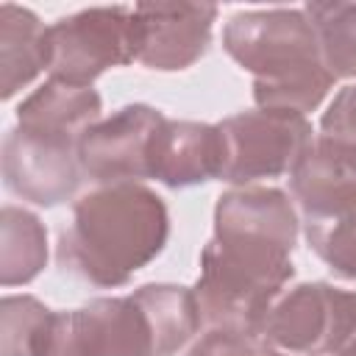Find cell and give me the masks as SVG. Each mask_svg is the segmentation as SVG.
<instances>
[{
  "label": "cell",
  "instance_id": "cell-1",
  "mask_svg": "<svg viewBox=\"0 0 356 356\" xmlns=\"http://www.w3.org/2000/svg\"><path fill=\"white\" fill-rule=\"evenodd\" d=\"M298 225L284 189L236 186L217 197L214 236L200 250V275L192 286L203 325L259 334L295 275Z\"/></svg>",
  "mask_w": 356,
  "mask_h": 356
},
{
  "label": "cell",
  "instance_id": "cell-2",
  "mask_svg": "<svg viewBox=\"0 0 356 356\" xmlns=\"http://www.w3.org/2000/svg\"><path fill=\"white\" fill-rule=\"evenodd\" d=\"M170 239L167 203L145 184H103L81 195L58 234V267L86 284L114 289L147 267Z\"/></svg>",
  "mask_w": 356,
  "mask_h": 356
},
{
  "label": "cell",
  "instance_id": "cell-3",
  "mask_svg": "<svg viewBox=\"0 0 356 356\" xmlns=\"http://www.w3.org/2000/svg\"><path fill=\"white\" fill-rule=\"evenodd\" d=\"M225 53L253 75V100L273 111H314L334 89L320 39L303 8H250L228 17Z\"/></svg>",
  "mask_w": 356,
  "mask_h": 356
},
{
  "label": "cell",
  "instance_id": "cell-4",
  "mask_svg": "<svg viewBox=\"0 0 356 356\" xmlns=\"http://www.w3.org/2000/svg\"><path fill=\"white\" fill-rule=\"evenodd\" d=\"M39 356H161L147 306L136 295L95 298L72 312H53Z\"/></svg>",
  "mask_w": 356,
  "mask_h": 356
},
{
  "label": "cell",
  "instance_id": "cell-5",
  "mask_svg": "<svg viewBox=\"0 0 356 356\" xmlns=\"http://www.w3.org/2000/svg\"><path fill=\"white\" fill-rule=\"evenodd\" d=\"M259 334L298 356H339L356 339V289L303 281L284 289Z\"/></svg>",
  "mask_w": 356,
  "mask_h": 356
},
{
  "label": "cell",
  "instance_id": "cell-6",
  "mask_svg": "<svg viewBox=\"0 0 356 356\" xmlns=\"http://www.w3.org/2000/svg\"><path fill=\"white\" fill-rule=\"evenodd\" d=\"M136 61L134 6H92L47 25V72L53 81L92 86L111 67Z\"/></svg>",
  "mask_w": 356,
  "mask_h": 356
},
{
  "label": "cell",
  "instance_id": "cell-7",
  "mask_svg": "<svg viewBox=\"0 0 356 356\" xmlns=\"http://www.w3.org/2000/svg\"><path fill=\"white\" fill-rule=\"evenodd\" d=\"M222 134L220 181L250 186L261 178H278L295 170L298 159L312 145V122L306 114L253 108L217 122Z\"/></svg>",
  "mask_w": 356,
  "mask_h": 356
},
{
  "label": "cell",
  "instance_id": "cell-8",
  "mask_svg": "<svg viewBox=\"0 0 356 356\" xmlns=\"http://www.w3.org/2000/svg\"><path fill=\"white\" fill-rule=\"evenodd\" d=\"M78 139L14 125L3 139V184L11 195L36 203H67L81 186Z\"/></svg>",
  "mask_w": 356,
  "mask_h": 356
},
{
  "label": "cell",
  "instance_id": "cell-9",
  "mask_svg": "<svg viewBox=\"0 0 356 356\" xmlns=\"http://www.w3.org/2000/svg\"><path fill=\"white\" fill-rule=\"evenodd\" d=\"M217 6L150 0L134 6L136 61L147 70L178 72L200 61L211 44Z\"/></svg>",
  "mask_w": 356,
  "mask_h": 356
},
{
  "label": "cell",
  "instance_id": "cell-10",
  "mask_svg": "<svg viewBox=\"0 0 356 356\" xmlns=\"http://www.w3.org/2000/svg\"><path fill=\"white\" fill-rule=\"evenodd\" d=\"M167 117L145 103L117 108L97 120L78 142V161L89 181L103 184H142L150 178L147 153L150 139Z\"/></svg>",
  "mask_w": 356,
  "mask_h": 356
},
{
  "label": "cell",
  "instance_id": "cell-11",
  "mask_svg": "<svg viewBox=\"0 0 356 356\" xmlns=\"http://www.w3.org/2000/svg\"><path fill=\"white\" fill-rule=\"evenodd\" d=\"M150 178L170 189L197 186L222 172V134L211 122L164 120L150 139Z\"/></svg>",
  "mask_w": 356,
  "mask_h": 356
},
{
  "label": "cell",
  "instance_id": "cell-12",
  "mask_svg": "<svg viewBox=\"0 0 356 356\" xmlns=\"http://www.w3.org/2000/svg\"><path fill=\"white\" fill-rule=\"evenodd\" d=\"M289 192L303 222L331 217L356 203V147L320 134L289 172Z\"/></svg>",
  "mask_w": 356,
  "mask_h": 356
},
{
  "label": "cell",
  "instance_id": "cell-13",
  "mask_svg": "<svg viewBox=\"0 0 356 356\" xmlns=\"http://www.w3.org/2000/svg\"><path fill=\"white\" fill-rule=\"evenodd\" d=\"M103 100L92 86L47 81L17 106V125L42 134L78 139L100 120Z\"/></svg>",
  "mask_w": 356,
  "mask_h": 356
},
{
  "label": "cell",
  "instance_id": "cell-14",
  "mask_svg": "<svg viewBox=\"0 0 356 356\" xmlns=\"http://www.w3.org/2000/svg\"><path fill=\"white\" fill-rule=\"evenodd\" d=\"M47 70V25L36 11L14 3L0 6V97L11 100Z\"/></svg>",
  "mask_w": 356,
  "mask_h": 356
},
{
  "label": "cell",
  "instance_id": "cell-15",
  "mask_svg": "<svg viewBox=\"0 0 356 356\" xmlns=\"http://www.w3.org/2000/svg\"><path fill=\"white\" fill-rule=\"evenodd\" d=\"M47 264L44 222L19 206L6 203L0 211V284H31Z\"/></svg>",
  "mask_w": 356,
  "mask_h": 356
},
{
  "label": "cell",
  "instance_id": "cell-16",
  "mask_svg": "<svg viewBox=\"0 0 356 356\" xmlns=\"http://www.w3.org/2000/svg\"><path fill=\"white\" fill-rule=\"evenodd\" d=\"M303 11L317 31L328 72L334 78H356V3H306Z\"/></svg>",
  "mask_w": 356,
  "mask_h": 356
},
{
  "label": "cell",
  "instance_id": "cell-17",
  "mask_svg": "<svg viewBox=\"0 0 356 356\" xmlns=\"http://www.w3.org/2000/svg\"><path fill=\"white\" fill-rule=\"evenodd\" d=\"M53 312L33 295H6L0 303V356H39Z\"/></svg>",
  "mask_w": 356,
  "mask_h": 356
},
{
  "label": "cell",
  "instance_id": "cell-18",
  "mask_svg": "<svg viewBox=\"0 0 356 356\" xmlns=\"http://www.w3.org/2000/svg\"><path fill=\"white\" fill-rule=\"evenodd\" d=\"M303 231L309 248L328 264L334 275L356 281V203L331 217L306 220Z\"/></svg>",
  "mask_w": 356,
  "mask_h": 356
},
{
  "label": "cell",
  "instance_id": "cell-19",
  "mask_svg": "<svg viewBox=\"0 0 356 356\" xmlns=\"http://www.w3.org/2000/svg\"><path fill=\"white\" fill-rule=\"evenodd\" d=\"M186 356H284L273 342L253 331L209 328Z\"/></svg>",
  "mask_w": 356,
  "mask_h": 356
},
{
  "label": "cell",
  "instance_id": "cell-20",
  "mask_svg": "<svg viewBox=\"0 0 356 356\" xmlns=\"http://www.w3.org/2000/svg\"><path fill=\"white\" fill-rule=\"evenodd\" d=\"M320 131L328 139L356 147V83L342 86L334 95L331 106L320 117Z\"/></svg>",
  "mask_w": 356,
  "mask_h": 356
},
{
  "label": "cell",
  "instance_id": "cell-21",
  "mask_svg": "<svg viewBox=\"0 0 356 356\" xmlns=\"http://www.w3.org/2000/svg\"><path fill=\"white\" fill-rule=\"evenodd\" d=\"M339 356H356V339H353V342H350V345H348V348H345Z\"/></svg>",
  "mask_w": 356,
  "mask_h": 356
}]
</instances>
